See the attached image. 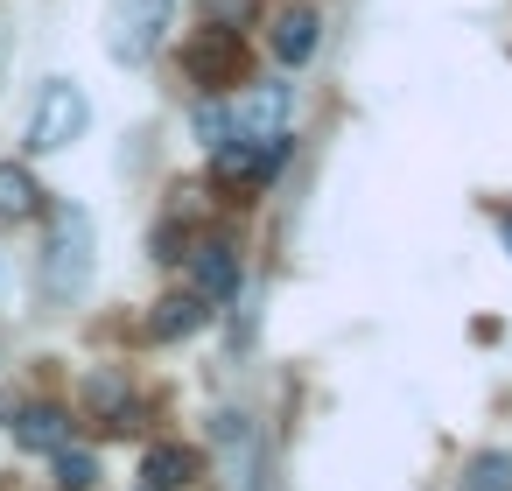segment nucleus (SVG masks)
<instances>
[{
	"label": "nucleus",
	"mask_w": 512,
	"mask_h": 491,
	"mask_svg": "<svg viewBox=\"0 0 512 491\" xmlns=\"http://www.w3.org/2000/svg\"><path fill=\"white\" fill-rule=\"evenodd\" d=\"M211 442H218V456H225V477H232V484H253V470H260V428L225 407V414L211 421Z\"/></svg>",
	"instance_id": "nucleus-9"
},
{
	"label": "nucleus",
	"mask_w": 512,
	"mask_h": 491,
	"mask_svg": "<svg viewBox=\"0 0 512 491\" xmlns=\"http://www.w3.org/2000/svg\"><path fill=\"white\" fill-rule=\"evenodd\" d=\"M204 323H211V302L190 288V295H162V302H155V316H148V337H155V344H176V337H197Z\"/></svg>",
	"instance_id": "nucleus-11"
},
{
	"label": "nucleus",
	"mask_w": 512,
	"mask_h": 491,
	"mask_svg": "<svg viewBox=\"0 0 512 491\" xmlns=\"http://www.w3.org/2000/svg\"><path fill=\"white\" fill-rule=\"evenodd\" d=\"M197 15H204L211 29H246V22L260 15V0H197Z\"/></svg>",
	"instance_id": "nucleus-17"
},
{
	"label": "nucleus",
	"mask_w": 512,
	"mask_h": 491,
	"mask_svg": "<svg viewBox=\"0 0 512 491\" xmlns=\"http://www.w3.org/2000/svg\"><path fill=\"white\" fill-rule=\"evenodd\" d=\"M498 239H505V246H512V218H498Z\"/></svg>",
	"instance_id": "nucleus-19"
},
{
	"label": "nucleus",
	"mask_w": 512,
	"mask_h": 491,
	"mask_svg": "<svg viewBox=\"0 0 512 491\" xmlns=\"http://www.w3.org/2000/svg\"><path fill=\"white\" fill-rule=\"evenodd\" d=\"M183 78L197 85V92H232L239 78H246V50H239V29H197L190 43H183Z\"/></svg>",
	"instance_id": "nucleus-5"
},
{
	"label": "nucleus",
	"mask_w": 512,
	"mask_h": 491,
	"mask_svg": "<svg viewBox=\"0 0 512 491\" xmlns=\"http://www.w3.org/2000/svg\"><path fill=\"white\" fill-rule=\"evenodd\" d=\"M50 456H57V484H64V491H92V484H99V456H92V449L57 442Z\"/></svg>",
	"instance_id": "nucleus-16"
},
{
	"label": "nucleus",
	"mask_w": 512,
	"mask_h": 491,
	"mask_svg": "<svg viewBox=\"0 0 512 491\" xmlns=\"http://www.w3.org/2000/svg\"><path fill=\"white\" fill-rule=\"evenodd\" d=\"M281 155H288V134H225L218 148H211V176L225 183V190H260L274 169H281Z\"/></svg>",
	"instance_id": "nucleus-4"
},
{
	"label": "nucleus",
	"mask_w": 512,
	"mask_h": 491,
	"mask_svg": "<svg viewBox=\"0 0 512 491\" xmlns=\"http://www.w3.org/2000/svg\"><path fill=\"white\" fill-rule=\"evenodd\" d=\"M267 43H274V64L281 71H302L316 57V43H323V15L309 8V0H288V8L274 15V36Z\"/></svg>",
	"instance_id": "nucleus-7"
},
{
	"label": "nucleus",
	"mask_w": 512,
	"mask_h": 491,
	"mask_svg": "<svg viewBox=\"0 0 512 491\" xmlns=\"http://www.w3.org/2000/svg\"><path fill=\"white\" fill-rule=\"evenodd\" d=\"M43 211V183L22 162H0V225H29Z\"/></svg>",
	"instance_id": "nucleus-13"
},
{
	"label": "nucleus",
	"mask_w": 512,
	"mask_h": 491,
	"mask_svg": "<svg viewBox=\"0 0 512 491\" xmlns=\"http://www.w3.org/2000/svg\"><path fill=\"white\" fill-rule=\"evenodd\" d=\"M0 351H8V337H0Z\"/></svg>",
	"instance_id": "nucleus-21"
},
{
	"label": "nucleus",
	"mask_w": 512,
	"mask_h": 491,
	"mask_svg": "<svg viewBox=\"0 0 512 491\" xmlns=\"http://www.w3.org/2000/svg\"><path fill=\"white\" fill-rule=\"evenodd\" d=\"M85 400H92V414H99L113 435L141 428V393H134L120 372H92V379H85Z\"/></svg>",
	"instance_id": "nucleus-10"
},
{
	"label": "nucleus",
	"mask_w": 512,
	"mask_h": 491,
	"mask_svg": "<svg viewBox=\"0 0 512 491\" xmlns=\"http://www.w3.org/2000/svg\"><path fill=\"white\" fill-rule=\"evenodd\" d=\"M8 435H15V449L50 456L57 442H71V407H57V400H22V407H8Z\"/></svg>",
	"instance_id": "nucleus-8"
},
{
	"label": "nucleus",
	"mask_w": 512,
	"mask_h": 491,
	"mask_svg": "<svg viewBox=\"0 0 512 491\" xmlns=\"http://www.w3.org/2000/svg\"><path fill=\"white\" fill-rule=\"evenodd\" d=\"M190 477H197V449H183V442H155L141 456V484L148 491H183Z\"/></svg>",
	"instance_id": "nucleus-12"
},
{
	"label": "nucleus",
	"mask_w": 512,
	"mask_h": 491,
	"mask_svg": "<svg viewBox=\"0 0 512 491\" xmlns=\"http://www.w3.org/2000/svg\"><path fill=\"white\" fill-rule=\"evenodd\" d=\"M169 15H176V0H113V15H106L113 64H148L169 36Z\"/></svg>",
	"instance_id": "nucleus-3"
},
{
	"label": "nucleus",
	"mask_w": 512,
	"mask_h": 491,
	"mask_svg": "<svg viewBox=\"0 0 512 491\" xmlns=\"http://www.w3.org/2000/svg\"><path fill=\"white\" fill-rule=\"evenodd\" d=\"M197 134H204V148H218L225 134H232V120H225V106H218V92L197 106Z\"/></svg>",
	"instance_id": "nucleus-18"
},
{
	"label": "nucleus",
	"mask_w": 512,
	"mask_h": 491,
	"mask_svg": "<svg viewBox=\"0 0 512 491\" xmlns=\"http://www.w3.org/2000/svg\"><path fill=\"white\" fill-rule=\"evenodd\" d=\"M239 281H246L239 246H232L225 232H204V239L190 246V288H197L204 302H232V295H239Z\"/></svg>",
	"instance_id": "nucleus-6"
},
{
	"label": "nucleus",
	"mask_w": 512,
	"mask_h": 491,
	"mask_svg": "<svg viewBox=\"0 0 512 491\" xmlns=\"http://www.w3.org/2000/svg\"><path fill=\"white\" fill-rule=\"evenodd\" d=\"M85 127H92V99H85V85L50 78L43 99H36V120H29V155H64Z\"/></svg>",
	"instance_id": "nucleus-2"
},
{
	"label": "nucleus",
	"mask_w": 512,
	"mask_h": 491,
	"mask_svg": "<svg viewBox=\"0 0 512 491\" xmlns=\"http://www.w3.org/2000/svg\"><path fill=\"white\" fill-rule=\"evenodd\" d=\"M239 134H288V85H260L239 99Z\"/></svg>",
	"instance_id": "nucleus-14"
},
{
	"label": "nucleus",
	"mask_w": 512,
	"mask_h": 491,
	"mask_svg": "<svg viewBox=\"0 0 512 491\" xmlns=\"http://www.w3.org/2000/svg\"><path fill=\"white\" fill-rule=\"evenodd\" d=\"M92 267H99V232H92V211L85 204H50V239H43V295L50 302H71L92 288Z\"/></svg>",
	"instance_id": "nucleus-1"
},
{
	"label": "nucleus",
	"mask_w": 512,
	"mask_h": 491,
	"mask_svg": "<svg viewBox=\"0 0 512 491\" xmlns=\"http://www.w3.org/2000/svg\"><path fill=\"white\" fill-rule=\"evenodd\" d=\"M0 288H8V260H0Z\"/></svg>",
	"instance_id": "nucleus-20"
},
{
	"label": "nucleus",
	"mask_w": 512,
	"mask_h": 491,
	"mask_svg": "<svg viewBox=\"0 0 512 491\" xmlns=\"http://www.w3.org/2000/svg\"><path fill=\"white\" fill-rule=\"evenodd\" d=\"M456 491H512V449H477L463 463Z\"/></svg>",
	"instance_id": "nucleus-15"
}]
</instances>
